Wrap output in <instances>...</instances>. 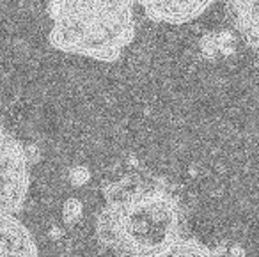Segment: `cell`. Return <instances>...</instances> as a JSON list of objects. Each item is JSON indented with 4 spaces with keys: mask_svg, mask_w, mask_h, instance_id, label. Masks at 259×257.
I'll use <instances>...</instances> for the list:
<instances>
[{
    "mask_svg": "<svg viewBox=\"0 0 259 257\" xmlns=\"http://www.w3.org/2000/svg\"><path fill=\"white\" fill-rule=\"evenodd\" d=\"M34 151L0 124V213L15 215L30 188Z\"/></svg>",
    "mask_w": 259,
    "mask_h": 257,
    "instance_id": "obj_3",
    "label": "cell"
},
{
    "mask_svg": "<svg viewBox=\"0 0 259 257\" xmlns=\"http://www.w3.org/2000/svg\"><path fill=\"white\" fill-rule=\"evenodd\" d=\"M96 234L117 257H155L181 239L185 207L165 179L126 174L103 188Z\"/></svg>",
    "mask_w": 259,
    "mask_h": 257,
    "instance_id": "obj_1",
    "label": "cell"
},
{
    "mask_svg": "<svg viewBox=\"0 0 259 257\" xmlns=\"http://www.w3.org/2000/svg\"><path fill=\"white\" fill-rule=\"evenodd\" d=\"M155 257H243V250L234 245H206L199 239L181 238Z\"/></svg>",
    "mask_w": 259,
    "mask_h": 257,
    "instance_id": "obj_6",
    "label": "cell"
},
{
    "mask_svg": "<svg viewBox=\"0 0 259 257\" xmlns=\"http://www.w3.org/2000/svg\"><path fill=\"white\" fill-rule=\"evenodd\" d=\"M153 22L181 25L201 16L217 0H137Z\"/></svg>",
    "mask_w": 259,
    "mask_h": 257,
    "instance_id": "obj_4",
    "label": "cell"
},
{
    "mask_svg": "<svg viewBox=\"0 0 259 257\" xmlns=\"http://www.w3.org/2000/svg\"><path fill=\"white\" fill-rule=\"evenodd\" d=\"M50 45L59 52L114 62L135 37V0H50Z\"/></svg>",
    "mask_w": 259,
    "mask_h": 257,
    "instance_id": "obj_2",
    "label": "cell"
},
{
    "mask_svg": "<svg viewBox=\"0 0 259 257\" xmlns=\"http://www.w3.org/2000/svg\"><path fill=\"white\" fill-rule=\"evenodd\" d=\"M0 257H39L34 236L15 215L0 213Z\"/></svg>",
    "mask_w": 259,
    "mask_h": 257,
    "instance_id": "obj_5",
    "label": "cell"
},
{
    "mask_svg": "<svg viewBox=\"0 0 259 257\" xmlns=\"http://www.w3.org/2000/svg\"><path fill=\"white\" fill-rule=\"evenodd\" d=\"M236 29L243 39L259 52V0H227Z\"/></svg>",
    "mask_w": 259,
    "mask_h": 257,
    "instance_id": "obj_7",
    "label": "cell"
}]
</instances>
